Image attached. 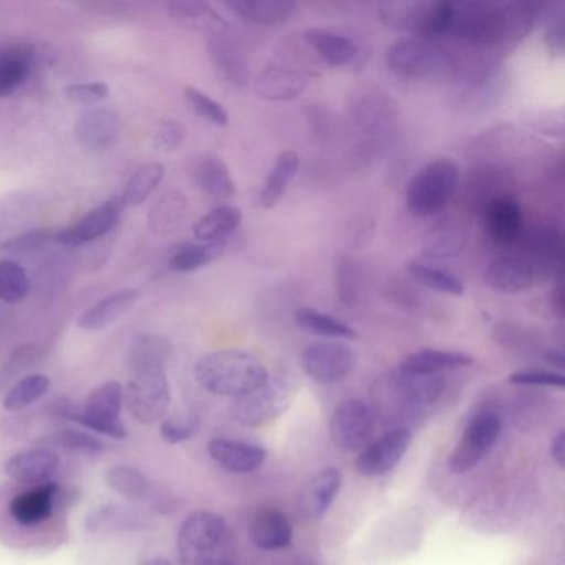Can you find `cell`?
<instances>
[{
  "instance_id": "10",
  "label": "cell",
  "mask_w": 565,
  "mask_h": 565,
  "mask_svg": "<svg viewBox=\"0 0 565 565\" xmlns=\"http://www.w3.org/2000/svg\"><path fill=\"white\" fill-rule=\"evenodd\" d=\"M375 426V413L362 399L340 403L330 418V438L342 451H355L365 445Z\"/></svg>"
},
{
  "instance_id": "20",
  "label": "cell",
  "mask_w": 565,
  "mask_h": 565,
  "mask_svg": "<svg viewBox=\"0 0 565 565\" xmlns=\"http://www.w3.org/2000/svg\"><path fill=\"white\" fill-rule=\"evenodd\" d=\"M207 455L221 468L234 475L256 471L267 459V451L260 446L230 438L211 439L207 445Z\"/></svg>"
},
{
  "instance_id": "56",
  "label": "cell",
  "mask_w": 565,
  "mask_h": 565,
  "mask_svg": "<svg viewBox=\"0 0 565 565\" xmlns=\"http://www.w3.org/2000/svg\"><path fill=\"white\" fill-rule=\"evenodd\" d=\"M551 455L558 468H565V431H558L552 439Z\"/></svg>"
},
{
  "instance_id": "3",
  "label": "cell",
  "mask_w": 565,
  "mask_h": 565,
  "mask_svg": "<svg viewBox=\"0 0 565 565\" xmlns=\"http://www.w3.org/2000/svg\"><path fill=\"white\" fill-rule=\"evenodd\" d=\"M461 170L448 158L426 163L406 186V206L413 216H435L458 191Z\"/></svg>"
},
{
  "instance_id": "8",
  "label": "cell",
  "mask_w": 565,
  "mask_h": 565,
  "mask_svg": "<svg viewBox=\"0 0 565 565\" xmlns=\"http://www.w3.org/2000/svg\"><path fill=\"white\" fill-rule=\"evenodd\" d=\"M386 64L398 77L422 81L445 67L446 55L431 41L405 38L390 45L386 51Z\"/></svg>"
},
{
  "instance_id": "43",
  "label": "cell",
  "mask_w": 565,
  "mask_h": 565,
  "mask_svg": "<svg viewBox=\"0 0 565 565\" xmlns=\"http://www.w3.org/2000/svg\"><path fill=\"white\" fill-rule=\"evenodd\" d=\"M31 292L28 273L14 260H0V300L19 303Z\"/></svg>"
},
{
  "instance_id": "50",
  "label": "cell",
  "mask_w": 565,
  "mask_h": 565,
  "mask_svg": "<svg viewBox=\"0 0 565 565\" xmlns=\"http://www.w3.org/2000/svg\"><path fill=\"white\" fill-rule=\"evenodd\" d=\"M65 97L81 105H97L107 100L110 87L104 82H87V84H74L65 87Z\"/></svg>"
},
{
  "instance_id": "23",
  "label": "cell",
  "mask_w": 565,
  "mask_h": 565,
  "mask_svg": "<svg viewBox=\"0 0 565 565\" xmlns=\"http://www.w3.org/2000/svg\"><path fill=\"white\" fill-rule=\"evenodd\" d=\"M191 177L200 190L217 201H227L236 196V183L231 177L230 168L213 153L198 157L191 164Z\"/></svg>"
},
{
  "instance_id": "12",
  "label": "cell",
  "mask_w": 565,
  "mask_h": 565,
  "mask_svg": "<svg viewBox=\"0 0 565 565\" xmlns=\"http://www.w3.org/2000/svg\"><path fill=\"white\" fill-rule=\"evenodd\" d=\"M300 363L303 372L316 382L337 383L353 372L356 355L340 343H316L303 350Z\"/></svg>"
},
{
  "instance_id": "22",
  "label": "cell",
  "mask_w": 565,
  "mask_h": 565,
  "mask_svg": "<svg viewBox=\"0 0 565 565\" xmlns=\"http://www.w3.org/2000/svg\"><path fill=\"white\" fill-rule=\"evenodd\" d=\"M309 78L286 65H269L256 81V92L267 102H292L306 92Z\"/></svg>"
},
{
  "instance_id": "36",
  "label": "cell",
  "mask_w": 565,
  "mask_h": 565,
  "mask_svg": "<svg viewBox=\"0 0 565 565\" xmlns=\"http://www.w3.org/2000/svg\"><path fill=\"white\" fill-rule=\"evenodd\" d=\"M164 178V167L161 163H147L135 171L134 177L125 188L121 194L125 207L140 206L148 198L153 194V191L160 186Z\"/></svg>"
},
{
  "instance_id": "42",
  "label": "cell",
  "mask_w": 565,
  "mask_h": 565,
  "mask_svg": "<svg viewBox=\"0 0 565 565\" xmlns=\"http://www.w3.org/2000/svg\"><path fill=\"white\" fill-rule=\"evenodd\" d=\"M466 239L451 227H436L423 237V250L433 259H451L465 250Z\"/></svg>"
},
{
  "instance_id": "18",
  "label": "cell",
  "mask_w": 565,
  "mask_h": 565,
  "mask_svg": "<svg viewBox=\"0 0 565 565\" xmlns=\"http://www.w3.org/2000/svg\"><path fill=\"white\" fill-rule=\"evenodd\" d=\"M537 279V267L527 257L502 256L489 264L486 284L495 292L521 294L531 289Z\"/></svg>"
},
{
  "instance_id": "32",
  "label": "cell",
  "mask_w": 565,
  "mask_h": 565,
  "mask_svg": "<svg viewBox=\"0 0 565 565\" xmlns=\"http://www.w3.org/2000/svg\"><path fill=\"white\" fill-rule=\"evenodd\" d=\"M340 486H342V472L339 469L327 468L320 471L303 494L306 514L310 519L322 518L329 511L335 495L339 494Z\"/></svg>"
},
{
  "instance_id": "49",
  "label": "cell",
  "mask_w": 565,
  "mask_h": 565,
  "mask_svg": "<svg viewBox=\"0 0 565 565\" xmlns=\"http://www.w3.org/2000/svg\"><path fill=\"white\" fill-rule=\"evenodd\" d=\"M524 124L547 137H564V115L561 111L535 110L524 115Z\"/></svg>"
},
{
  "instance_id": "11",
  "label": "cell",
  "mask_w": 565,
  "mask_h": 565,
  "mask_svg": "<svg viewBox=\"0 0 565 565\" xmlns=\"http://www.w3.org/2000/svg\"><path fill=\"white\" fill-rule=\"evenodd\" d=\"M352 115L363 135L380 140L395 130L398 120L395 102L379 88L360 92L353 100Z\"/></svg>"
},
{
  "instance_id": "28",
  "label": "cell",
  "mask_w": 565,
  "mask_h": 565,
  "mask_svg": "<svg viewBox=\"0 0 565 565\" xmlns=\"http://www.w3.org/2000/svg\"><path fill=\"white\" fill-rule=\"evenodd\" d=\"M250 537L263 551H279L292 542V525L277 509H260L250 522Z\"/></svg>"
},
{
  "instance_id": "51",
  "label": "cell",
  "mask_w": 565,
  "mask_h": 565,
  "mask_svg": "<svg viewBox=\"0 0 565 565\" xmlns=\"http://www.w3.org/2000/svg\"><path fill=\"white\" fill-rule=\"evenodd\" d=\"M184 135H186V130L180 121H161L153 135L154 148L160 151H168V153L178 150L183 143Z\"/></svg>"
},
{
  "instance_id": "34",
  "label": "cell",
  "mask_w": 565,
  "mask_h": 565,
  "mask_svg": "<svg viewBox=\"0 0 565 565\" xmlns=\"http://www.w3.org/2000/svg\"><path fill=\"white\" fill-rule=\"evenodd\" d=\"M241 221H243V214H241L239 207L223 204V206L211 211L194 224V237L200 243L224 241L233 231L239 227Z\"/></svg>"
},
{
  "instance_id": "24",
  "label": "cell",
  "mask_w": 565,
  "mask_h": 565,
  "mask_svg": "<svg viewBox=\"0 0 565 565\" xmlns=\"http://www.w3.org/2000/svg\"><path fill=\"white\" fill-rule=\"evenodd\" d=\"M35 51L28 44L0 47V98L11 97L28 82L34 67Z\"/></svg>"
},
{
  "instance_id": "52",
  "label": "cell",
  "mask_w": 565,
  "mask_h": 565,
  "mask_svg": "<svg viewBox=\"0 0 565 565\" xmlns=\"http://www.w3.org/2000/svg\"><path fill=\"white\" fill-rule=\"evenodd\" d=\"M509 382L514 383V385L557 386V388H564L565 376L561 375V373L547 372V370L529 369L512 373L509 376Z\"/></svg>"
},
{
  "instance_id": "4",
  "label": "cell",
  "mask_w": 565,
  "mask_h": 565,
  "mask_svg": "<svg viewBox=\"0 0 565 565\" xmlns=\"http://www.w3.org/2000/svg\"><path fill=\"white\" fill-rule=\"evenodd\" d=\"M227 542V524L220 514L194 511L178 531V557L181 565H206L221 558Z\"/></svg>"
},
{
  "instance_id": "48",
  "label": "cell",
  "mask_w": 565,
  "mask_h": 565,
  "mask_svg": "<svg viewBox=\"0 0 565 565\" xmlns=\"http://www.w3.org/2000/svg\"><path fill=\"white\" fill-rule=\"evenodd\" d=\"M200 429V419L196 416H186V418L164 419L160 426V435L168 445H178L193 438Z\"/></svg>"
},
{
  "instance_id": "53",
  "label": "cell",
  "mask_w": 565,
  "mask_h": 565,
  "mask_svg": "<svg viewBox=\"0 0 565 565\" xmlns=\"http://www.w3.org/2000/svg\"><path fill=\"white\" fill-rule=\"evenodd\" d=\"M54 237L55 234L47 230L28 231V233L19 234V236L6 241V243L0 244V247L9 250V253H29V250H35L44 246Z\"/></svg>"
},
{
  "instance_id": "29",
  "label": "cell",
  "mask_w": 565,
  "mask_h": 565,
  "mask_svg": "<svg viewBox=\"0 0 565 565\" xmlns=\"http://www.w3.org/2000/svg\"><path fill=\"white\" fill-rule=\"evenodd\" d=\"M475 359L461 352L449 350L423 349L403 359L399 373L405 375H439L448 370L465 369L472 365Z\"/></svg>"
},
{
  "instance_id": "45",
  "label": "cell",
  "mask_w": 565,
  "mask_h": 565,
  "mask_svg": "<svg viewBox=\"0 0 565 565\" xmlns=\"http://www.w3.org/2000/svg\"><path fill=\"white\" fill-rule=\"evenodd\" d=\"M184 97H186L191 108L210 124L217 125V127H226L230 124V114H227L226 108L220 102L207 97L204 92L198 90L196 87H186L184 88Z\"/></svg>"
},
{
  "instance_id": "15",
  "label": "cell",
  "mask_w": 565,
  "mask_h": 565,
  "mask_svg": "<svg viewBox=\"0 0 565 565\" xmlns=\"http://www.w3.org/2000/svg\"><path fill=\"white\" fill-rule=\"evenodd\" d=\"M78 145L88 151H107L120 141V117L110 108L84 111L75 124Z\"/></svg>"
},
{
  "instance_id": "9",
  "label": "cell",
  "mask_w": 565,
  "mask_h": 565,
  "mask_svg": "<svg viewBox=\"0 0 565 565\" xmlns=\"http://www.w3.org/2000/svg\"><path fill=\"white\" fill-rule=\"evenodd\" d=\"M501 433V419L492 413H484L469 423L449 458V469L462 475L476 468L491 451Z\"/></svg>"
},
{
  "instance_id": "33",
  "label": "cell",
  "mask_w": 565,
  "mask_h": 565,
  "mask_svg": "<svg viewBox=\"0 0 565 565\" xmlns=\"http://www.w3.org/2000/svg\"><path fill=\"white\" fill-rule=\"evenodd\" d=\"M299 167L300 157L296 151L286 150L277 157L276 164L270 170L266 184L260 191L259 204L264 210H273L280 203Z\"/></svg>"
},
{
  "instance_id": "40",
  "label": "cell",
  "mask_w": 565,
  "mask_h": 565,
  "mask_svg": "<svg viewBox=\"0 0 565 565\" xmlns=\"http://www.w3.org/2000/svg\"><path fill=\"white\" fill-rule=\"evenodd\" d=\"M51 388V379L45 375H29L15 383L8 395H6L4 409L8 412H22L34 405L39 399L44 398Z\"/></svg>"
},
{
  "instance_id": "55",
  "label": "cell",
  "mask_w": 565,
  "mask_h": 565,
  "mask_svg": "<svg viewBox=\"0 0 565 565\" xmlns=\"http://www.w3.org/2000/svg\"><path fill=\"white\" fill-rule=\"evenodd\" d=\"M564 22L558 21L548 28L545 32V44H547L548 51L555 55L564 54Z\"/></svg>"
},
{
  "instance_id": "54",
  "label": "cell",
  "mask_w": 565,
  "mask_h": 565,
  "mask_svg": "<svg viewBox=\"0 0 565 565\" xmlns=\"http://www.w3.org/2000/svg\"><path fill=\"white\" fill-rule=\"evenodd\" d=\"M77 6L81 9L95 12V14L118 15V18L130 11V6L125 4V2H82Z\"/></svg>"
},
{
  "instance_id": "27",
  "label": "cell",
  "mask_w": 565,
  "mask_h": 565,
  "mask_svg": "<svg viewBox=\"0 0 565 565\" xmlns=\"http://www.w3.org/2000/svg\"><path fill=\"white\" fill-rule=\"evenodd\" d=\"M167 11L177 24L191 31L216 34V32L226 31L227 28L223 15L203 0H174L167 4Z\"/></svg>"
},
{
  "instance_id": "2",
  "label": "cell",
  "mask_w": 565,
  "mask_h": 565,
  "mask_svg": "<svg viewBox=\"0 0 565 565\" xmlns=\"http://www.w3.org/2000/svg\"><path fill=\"white\" fill-rule=\"evenodd\" d=\"M504 24V9L498 6L478 0L451 2V22L446 38L455 39L462 47L502 51Z\"/></svg>"
},
{
  "instance_id": "38",
  "label": "cell",
  "mask_w": 565,
  "mask_h": 565,
  "mask_svg": "<svg viewBox=\"0 0 565 565\" xmlns=\"http://www.w3.org/2000/svg\"><path fill=\"white\" fill-rule=\"evenodd\" d=\"M226 249L224 241H216V243H200L188 244L183 249L178 250L171 257V269L178 273H194V270L203 269L207 264L214 263L223 256Z\"/></svg>"
},
{
  "instance_id": "37",
  "label": "cell",
  "mask_w": 565,
  "mask_h": 565,
  "mask_svg": "<svg viewBox=\"0 0 565 565\" xmlns=\"http://www.w3.org/2000/svg\"><path fill=\"white\" fill-rule=\"evenodd\" d=\"M105 482L117 494L130 499L148 498L151 491V482L140 469L128 465L111 466L105 472Z\"/></svg>"
},
{
  "instance_id": "44",
  "label": "cell",
  "mask_w": 565,
  "mask_h": 565,
  "mask_svg": "<svg viewBox=\"0 0 565 565\" xmlns=\"http://www.w3.org/2000/svg\"><path fill=\"white\" fill-rule=\"evenodd\" d=\"M335 287L337 296L345 306L359 302L362 277L355 260L345 254H339L335 259Z\"/></svg>"
},
{
  "instance_id": "58",
  "label": "cell",
  "mask_w": 565,
  "mask_h": 565,
  "mask_svg": "<svg viewBox=\"0 0 565 565\" xmlns=\"http://www.w3.org/2000/svg\"><path fill=\"white\" fill-rule=\"evenodd\" d=\"M206 565H237L236 562L230 561V558H216V561L207 562Z\"/></svg>"
},
{
  "instance_id": "17",
  "label": "cell",
  "mask_w": 565,
  "mask_h": 565,
  "mask_svg": "<svg viewBox=\"0 0 565 565\" xmlns=\"http://www.w3.org/2000/svg\"><path fill=\"white\" fill-rule=\"evenodd\" d=\"M482 220L489 239L498 246H511L524 226L521 204L509 194L491 198L482 210Z\"/></svg>"
},
{
  "instance_id": "25",
  "label": "cell",
  "mask_w": 565,
  "mask_h": 565,
  "mask_svg": "<svg viewBox=\"0 0 565 565\" xmlns=\"http://www.w3.org/2000/svg\"><path fill=\"white\" fill-rule=\"evenodd\" d=\"M140 299V290H117V292L110 294L100 302L95 303L87 312L82 313L78 317V327L88 330V332H100V330L107 329L111 323L121 319L128 310L134 309Z\"/></svg>"
},
{
  "instance_id": "47",
  "label": "cell",
  "mask_w": 565,
  "mask_h": 565,
  "mask_svg": "<svg viewBox=\"0 0 565 565\" xmlns=\"http://www.w3.org/2000/svg\"><path fill=\"white\" fill-rule=\"evenodd\" d=\"M135 519L131 518L124 509L115 508V505H105L92 512L87 519V527L92 531H102V529H125L134 527Z\"/></svg>"
},
{
  "instance_id": "59",
  "label": "cell",
  "mask_w": 565,
  "mask_h": 565,
  "mask_svg": "<svg viewBox=\"0 0 565 565\" xmlns=\"http://www.w3.org/2000/svg\"><path fill=\"white\" fill-rule=\"evenodd\" d=\"M143 565H171V562L167 558H153V561L145 562Z\"/></svg>"
},
{
  "instance_id": "57",
  "label": "cell",
  "mask_w": 565,
  "mask_h": 565,
  "mask_svg": "<svg viewBox=\"0 0 565 565\" xmlns=\"http://www.w3.org/2000/svg\"><path fill=\"white\" fill-rule=\"evenodd\" d=\"M545 360H547L548 363H552V365H557L558 369L564 366V356H562V353L554 352V350L545 353Z\"/></svg>"
},
{
  "instance_id": "46",
  "label": "cell",
  "mask_w": 565,
  "mask_h": 565,
  "mask_svg": "<svg viewBox=\"0 0 565 565\" xmlns=\"http://www.w3.org/2000/svg\"><path fill=\"white\" fill-rule=\"evenodd\" d=\"M532 247L537 259L547 264H555L561 269L564 263V237L558 231H545L532 239Z\"/></svg>"
},
{
  "instance_id": "1",
  "label": "cell",
  "mask_w": 565,
  "mask_h": 565,
  "mask_svg": "<svg viewBox=\"0 0 565 565\" xmlns=\"http://www.w3.org/2000/svg\"><path fill=\"white\" fill-rule=\"evenodd\" d=\"M198 383L213 395L237 396L253 392L269 379L266 365L250 353L220 350L207 353L194 366Z\"/></svg>"
},
{
  "instance_id": "7",
  "label": "cell",
  "mask_w": 565,
  "mask_h": 565,
  "mask_svg": "<svg viewBox=\"0 0 565 565\" xmlns=\"http://www.w3.org/2000/svg\"><path fill=\"white\" fill-rule=\"evenodd\" d=\"M289 383L280 376H269L263 385L246 395L237 396L231 405V415L247 428L267 425L289 408Z\"/></svg>"
},
{
  "instance_id": "26",
  "label": "cell",
  "mask_w": 565,
  "mask_h": 565,
  "mask_svg": "<svg viewBox=\"0 0 565 565\" xmlns=\"http://www.w3.org/2000/svg\"><path fill=\"white\" fill-rule=\"evenodd\" d=\"M303 41L326 64L333 67L353 64L360 54L359 45L352 39L327 29H309L303 32Z\"/></svg>"
},
{
  "instance_id": "13",
  "label": "cell",
  "mask_w": 565,
  "mask_h": 565,
  "mask_svg": "<svg viewBox=\"0 0 565 565\" xmlns=\"http://www.w3.org/2000/svg\"><path fill=\"white\" fill-rule=\"evenodd\" d=\"M412 443V431L406 428H393L382 438L363 449L356 458V471L363 476H385L402 461Z\"/></svg>"
},
{
  "instance_id": "30",
  "label": "cell",
  "mask_w": 565,
  "mask_h": 565,
  "mask_svg": "<svg viewBox=\"0 0 565 565\" xmlns=\"http://www.w3.org/2000/svg\"><path fill=\"white\" fill-rule=\"evenodd\" d=\"M226 6L237 18L263 25L284 24L296 12L289 0H231Z\"/></svg>"
},
{
  "instance_id": "6",
  "label": "cell",
  "mask_w": 565,
  "mask_h": 565,
  "mask_svg": "<svg viewBox=\"0 0 565 565\" xmlns=\"http://www.w3.org/2000/svg\"><path fill=\"white\" fill-rule=\"evenodd\" d=\"M171 403L167 370L131 372L125 388V405L140 425L151 426L167 416Z\"/></svg>"
},
{
  "instance_id": "19",
  "label": "cell",
  "mask_w": 565,
  "mask_h": 565,
  "mask_svg": "<svg viewBox=\"0 0 565 565\" xmlns=\"http://www.w3.org/2000/svg\"><path fill=\"white\" fill-rule=\"evenodd\" d=\"M57 494L58 486L55 482L38 484L35 488L14 495L9 504V512L19 525L34 527L52 518Z\"/></svg>"
},
{
  "instance_id": "41",
  "label": "cell",
  "mask_w": 565,
  "mask_h": 565,
  "mask_svg": "<svg viewBox=\"0 0 565 565\" xmlns=\"http://www.w3.org/2000/svg\"><path fill=\"white\" fill-rule=\"evenodd\" d=\"M49 448H58L65 452H74V455H100L107 449L102 439L95 438L90 433L82 431V429L65 428L54 433L44 439ZM45 448V449H49Z\"/></svg>"
},
{
  "instance_id": "21",
  "label": "cell",
  "mask_w": 565,
  "mask_h": 565,
  "mask_svg": "<svg viewBox=\"0 0 565 565\" xmlns=\"http://www.w3.org/2000/svg\"><path fill=\"white\" fill-rule=\"evenodd\" d=\"M61 458L52 449L39 448L18 452L6 461L9 478L25 484H44L58 471Z\"/></svg>"
},
{
  "instance_id": "35",
  "label": "cell",
  "mask_w": 565,
  "mask_h": 565,
  "mask_svg": "<svg viewBox=\"0 0 565 565\" xmlns=\"http://www.w3.org/2000/svg\"><path fill=\"white\" fill-rule=\"evenodd\" d=\"M294 320L300 329L316 335L330 337V339H356V332L347 323L340 322L335 317L320 310L302 307L294 313Z\"/></svg>"
},
{
  "instance_id": "31",
  "label": "cell",
  "mask_w": 565,
  "mask_h": 565,
  "mask_svg": "<svg viewBox=\"0 0 565 565\" xmlns=\"http://www.w3.org/2000/svg\"><path fill=\"white\" fill-rule=\"evenodd\" d=\"M171 359V343L164 337L140 333L135 337L128 352L131 372L167 370Z\"/></svg>"
},
{
  "instance_id": "16",
  "label": "cell",
  "mask_w": 565,
  "mask_h": 565,
  "mask_svg": "<svg viewBox=\"0 0 565 565\" xmlns=\"http://www.w3.org/2000/svg\"><path fill=\"white\" fill-rule=\"evenodd\" d=\"M207 54L216 68L217 75L233 87H246L249 84V61L243 47L226 31L210 34Z\"/></svg>"
},
{
  "instance_id": "5",
  "label": "cell",
  "mask_w": 565,
  "mask_h": 565,
  "mask_svg": "<svg viewBox=\"0 0 565 565\" xmlns=\"http://www.w3.org/2000/svg\"><path fill=\"white\" fill-rule=\"evenodd\" d=\"M124 405V385L117 380H108L92 390L85 408L67 409L65 415L90 431L100 433L111 439H125L128 428L120 422Z\"/></svg>"
},
{
  "instance_id": "14",
  "label": "cell",
  "mask_w": 565,
  "mask_h": 565,
  "mask_svg": "<svg viewBox=\"0 0 565 565\" xmlns=\"http://www.w3.org/2000/svg\"><path fill=\"white\" fill-rule=\"evenodd\" d=\"M124 210L125 204L121 198H111L107 203L92 210L87 216L82 217L74 226L55 234L54 239L64 244V246L71 247L84 246V244L92 243V241L100 239L102 236L110 233L117 226Z\"/></svg>"
},
{
  "instance_id": "39",
  "label": "cell",
  "mask_w": 565,
  "mask_h": 565,
  "mask_svg": "<svg viewBox=\"0 0 565 565\" xmlns=\"http://www.w3.org/2000/svg\"><path fill=\"white\" fill-rule=\"evenodd\" d=\"M406 270L413 279L418 280L423 286L429 287V289L456 297L465 294V284L448 270L438 269V267L419 263V260H412V263L406 264Z\"/></svg>"
}]
</instances>
